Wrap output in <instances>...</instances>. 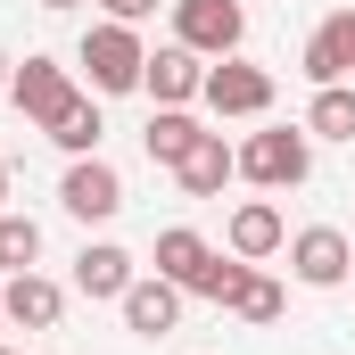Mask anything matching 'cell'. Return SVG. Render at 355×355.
I'll use <instances>...</instances> for the list:
<instances>
[{"mask_svg": "<svg viewBox=\"0 0 355 355\" xmlns=\"http://www.w3.org/2000/svg\"><path fill=\"white\" fill-rule=\"evenodd\" d=\"M75 67L91 75L99 99H124V91H141V67H149V50H141V25H116V17H99L83 33V50H75Z\"/></svg>", "mask_w": 355, "mask_h": 355, "instance_id": "1", "label": "cell"}, {"mask_svg": "<svg viewBox=\"0 0 355 355\" xmlns=\"http://www.w3.org/2000/svg\"><path fill=\"white\" fill-rule=\"evenodd\" d=\"M314 174V132L306 124H272V132H248L240 141V182L257 190H297Z\"/></svg>", "mask_w": 355, "mask_h": 355, "instance_id": "2", "label": "cell"}, {"mask_svg": "<svg viewBox=\"0 0 355 355\" xmlns=\"http://www.w3.org/2000/svg\"><path fill=\"white\" fill-rule=\"evenodd\" d=\"M174 42L198 50L207 67H215V58H240V42H248V8H240V0H174Z\"/></svg>", "mask_w": 355, "mask_h": 355, "instance_id": "3", "label": "cell"}, {"mask_svg": "<svg viewBox=\"0 0 355 355\" xmlns=\"http://www.w3.org/2000/svg\"><path fill=\"white\" fill-rule=\"evenodd\" d=\"M289 272L306 289H347L355 281V240L339 223H306V232H289Z\"/></svg>", "mask_w": 355, "mask_h": 355, "instance_id": "4", "label": "cell"}, {"mask_svg": "<svg viewBox=\"0 0 355 355\" xmlns=\"http://www.w3.org/2000/svg\"><path fill=\"white\" fill-rule=\"evenodd\" d=\"M8 99H17V116H25V124H42V132H50V124H58L83 91H75V75H67L58 58H42V50H33V58L8 75Z\"/></svg>", "mask_w": 355, "mask_h": 355, "instance_id": "5", "label": "cell"}, {"mask_svg": "<svg viewBox=\"0 0 355 355\" xmlns=\"http://www.w3.org/2000/svg\"><path fill=\"white\" fill-rule=\"evenodd\" d=\"M58 207H67L75 223H116V215H124V174H116L107 157H75L67 182H58Z\"/></svg>", "mask_w": 355, "mask_h": 355, "instance_id": "6", "label": "cell"}, {"mask_svg": "<svg viewBox=\"0 0 355 355\" xmlns=\"http://www.w3.org/2000/svg\"><path fill=\"white\" fill-rule=\"evenodd\" d=\"M198 99H207L215 116H265V107H272V75H265V67H248V58H215Z\"/></svg>", "mask_w": 355, "mask_h": 355, "instance_id": "7", "label": "cell"}, {"mask_svg": "<svg viewBox=\"0 0 355 355\" xmlns=\"http://www.w3.org/2000/svg\"><path fill=\"white\" fill-rule=\"evenodd\" d=\"M141 91H149L157 107H190V99L207 91V58H198V50H182V42H166V50H149Z\"/></svg>", "mask_w": 355, "mask_h": 355, "instance_id": "8", "label": "cell"}, {"mask_svg": "<svg viewBox=\"0 0 355 355\" xmlns=\"http://www.w3.org/2000/svg\"><path fill=\"white\" fill-rule=\"evenodd\" d=\"M223 240H232V257H240V265H265V257L289 248V223H281V207H272V198H240V207H232V223H223Z\"/></svg>", "mask_w": 355, "mask_h": 355, "instance_id": "9", "label": "cell"}, {"mask_svg": "<svg viewBox=\"0 0 355 355\" xmlns=\"http://www.w3.org/2000/svg\"><path fill=\"white\" fill-rule=\"evenodd\" d=\"M116 306H124V331H132V339H166V331L182 322V289L166 281V272H141Z\"/></svg>", "mask_w": 355, "mask_h": 355, "instance_id": "10", "label": "cell"}, {"mask_svg": "<svg viewBox=\"0 0 355 355\" xmlns=\"http://www.w3.org/2000/svg\"><path fill=\"white\" fill-rule=\"evenodd\" d=\"M58 314H67V289H58L50 272H8L0 322H17V331H58Z\"/></svg>", "mask_w": 355, "mask_h": 355, "instance_id": "11", "label": "cell"}, {"mask_svg": "<svg viewBox=\"0 0 355 355\" xmlns=\"http://www.w3.org/2000/svg\"><path fill=\"white\" fill-rule=\"evenodd\" d=\"M232 174H240V149H232L223 132H198L190 157L174 166V182L190 190V198H223V182H232Z\"/></svg>", "mask_w": 355, "mask_h": 355, "instance_id": "12", "label": "cell"}, {"mask_svg": "<svg viewBox=\"0 0 355 355\" xmlns=\"http://www.w3.org/2000/svg\"><path fill=\"white\" fill-rule=\"evenodd\" d=\"M132 281H141L132 248H116V240H83V257H75V289H83V297H124Z\"/></svg>", "mask_w": 355, "mask_h": 355, "instance_id": "13", "label": "cell"}, {"mask_svg": "<svg viewBox=\"0 0 355 355\" xmlns=\"http://www.w3.org/2000/svg\"><path fill=\"white\" fill-rule=\"evenodd\" d=\"M297 67H306V83H314V91H322V83H347V75H355V67H347V25H339V17H322V25L306 33Z\"/></svg>", "mask_w": 355, "mask_h": 355, "instance_id": "14", "label": "cell"}, {"mask_svg": "<svg viewBox=\"0 0 355 355\" xmlns=\"http://www.w3.org/2000/svg\"><path fill=\"white\" fill-rule=\"evenodd\" d=\"M198 132H207V124H198L190 107H149V132H141V149H149V157L174 174L182 157H190V141H198Z\"/></svg>", "mask_w": 355, "mask_h": 355, "instance_id": "15", "label": "cell"}, {"mask_svg": "<svg viewBox=\"0 0 355 355\" xmlns=\"http://www.w3.org/2000/svg\"><path fill=\"white\" fill-rule=\"evenodd\" d=\"M215 265V248L190 232V223H174V232H157V272L174 281V289H198V272Z\"/></svg>", "mask_w": 355, "mask_h": 355, "instance_id": "16", "label": "cell"}, {"mask_svg": "<svg viewBox=\"0 0 355 355\" xmlns=\"http://www.w3.org/2000/svg\"><path fill=\"white\" fill-rule=\"evenodd\" d=\"M306 132L314 141H355V83H322L306 99Z\"/></svg>", "mask_w": 355, "mask_h": 355, "instance_id": "17", "label": "cell"}, {"mask_svg": "<svg viewBox=\"0 0 355 355\" xmlns=\"http://www.w3.org/2000/svg\"><path fill=\"white\" fill-rule=\"evenodd\" d=\"M99 132H107V116H99V91H83L58 124H50V141L67 149V157H99Z\"/></svg>", "mask_w": 355, "mask_h": 355, "instance_id": "18", "label": "cell"}, {"mask_svg": "<svg viewBox=\"0 0 355 355\" xmlns=\"http://www.w3.org/2000/svg\"><path fill=\"white\" fill-rule=\"evenodd\" d=\"M33 265H42V223L0 207V272H33Z\"/></svg>", "mask_w": 355, "mask_h": 355, "instance_id": "19", "label": "cell"}, {"mask_svg": "<svg viewBox=\"0 0 355 355\" xmlns=\"http://www.w3.org/2000/svg\"><path fill=\"white\" fill-rule=\"evenodd\" d=\"M232 314H240V322H281V314H289V297H281V281H272V272L248 265V281L232 289Z\"/></svg>", "mask_w": 355, "mask_h": 355, "instance_id": "20", "label": "cell"}, {"mask_svg": "<svg viewBox=\"0 0 355 355\" xmlns=\"http://www.w3.org/2000/svg\"><path fill=\"white\" fill-rule=\"evenodd\" d=\"M240 281H248V265H240V257H215V265L198 272V289H190V297H215V306H232V289H240Z\"/></svg>", "mask_w": 355, "mask_h": 355, "instance_id": "21", "label": "cell"}, {"mask_svg": "<svg viewBox=\"0 0 355 355\" xmlns=\"http://www.w3.org/2000/svg\"><path fill=\"white\" fill-rule=\"evenodd\" d=\"M99 8H107V17H116V25H149V17H157V8H166V0H99Z\"/></svg>", "mask_w": 355, "mask_h": 355, "instance_id": "22", "label": "cell"}, {"mask_svg": "<svg viewBox=\"0 0 355 355\" xmlns=\"http://www.w3.org/2000/svg\"><path fill=\"white\" fill-rule=\"evenodd\" d=\"M339 25H347V67H355V8H339Z\"/></svg>", "mask_w": 355, "mask_h": 355, "instance_id": "23", "label": "cell"}, {"mask_svg": "<svg viewBox=\"0 0 355 355\" xmlns=\"http://www.w3.org/2000/svg\"><path fill=\"white\" fill-rule=\"evenodd\" d=\"M8 75H17V67H8V50H0V91H8Z\"/></svg>", "mask_w": 355, "mask_h": 355, "instance_id": "24", "label": "cell"}, {"mask_svg": "<svg viewBox=\"0 0 355 355\" xmlns=\"http://www.w3.org/2000/svg\"><path fill=\"white\" fill-rule=\"evenodd\" d=\"M0 207H8V157H0Z\"/></svg>", "mask_w": 355, "mask_h": 355, "instance_id": "25", "label": "cell"}, {"mask_svg": "<svg viewBox=\"0 0 355 355\" xmlns=\"http://www.w3.org/2000/svg\"><path fill=\"white\" fill-rule=\"evenodd\" d=\"M42 8H83V0H42Z\"/></svg>", "mask_w": 355, "mask_h": 355, "instance_id": "26", "label": "cell"}, {"mask_svg": "<svg viewBox=\"0 0 355 355\" xmlns=\"http://www.w3.org/2000/svg\"><path fill=\"white\" fill-rule=\"evenodd\" d=\"M0 306H8V281H0Z\"/></svg>", "mask_w": 355, "mask_h": 355, "instance_id": "27", "label": "cell"}, {"mask_svg": "<svg viewBox=\"0 0 355 355\" xmlns=\"http://www.w3.org/2000/svg\"><path fill=\"white\" fill-rule=\"evenodd\" d=\"M0 355H17V347H0Z\"/></svg>", "mask_w": 355, "mask_h": 355, "instance_id": "28", "label": "cell"}]
</instances>
